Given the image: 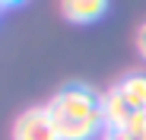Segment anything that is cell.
<instances>
[{
    "label": "cell",
    "mask_w": 146,
    "mask_h": 140,
    "mask_svg": "<svg viewBox=\"0 0 146 140\" xmlns=\"http://www.w3.org/2000/svg\"><path fill=\"white\" fill-rule=\"evenodd\" d=\"M143 115H146V111H143Z\"/></svg>",
    "instance_id": "obj_9"
},
{
    "label": "cell",
    "mask_w": 146,
    "mask_h": 140,
    "mask_svg": "<svg viewBox=\"0 0 146 140\" xmlns=\"http://www.w3.org/2000/svg\"><path fill=\"white\" fill-rule=\"evenodd\" d=\"M105 140H114V137H105Z\"/></svg>",
    "instance_id": "obj_7"
},
{
    "label": "cell",
    "mask_w": 146,
    "mask_h": 140,
    "mask_svg": "<svg viewBox=\"0 0 146 140\" xmlns=\"http://www.w3.org/2000/svg\"><path fill=\"white\" fill-rule=\"evenodd\" d=\"M0 10H3V3H0Z\"/></svg>",
    "instance_id": "obj_8"
},
{
    "label": "cell",
    "mask_w": 146,
    "mask_h": 140,
    "mask_svg": "<svg viewBox=\"0 0 146 140\" xmlns=\"http://www.w3.org/2000/svg\"><path fill=\"white\" fill-rule=\"evenodd\" d=\"M44 108L51 115L54 131H57L60 140H95L99 131H105L99 96L89 86H80V83L64 86L60 92L51 96V102Z\"/></svg>",
    "instance_id": "obj_1"
},
{
    "label": "cell",
    "mask_w": 146,
    "mask_h": 140,
    "mask_svg": "<svg viewBox=\"0 0 146 140\" xmlns=\"http://www.w3.org/2000/svg\"><path fill=\"white\" fill-rule=\"evenodd\" d=\"M13 140H60L57 131H54V121L51 115H48V108H29L22 111L16 124H13Z\"/></svg>",
    "instance_id": "obj_2"
},
{
    "label": "cell",
    "mask_w": 146,
    "mask_h": 140,
    "mask_svg": "<svg viewBox=\"0 0 146 140\" xmlns=\"http://www.w3.org/2000/svg\"><path fill=\"white\" fill-rule=\"evenodd\" d=\"M99 108H102V124H105L108 137L121 134V131L130 124V118H133V108H130L127 99L117 92V86H111L108 92L99 96Z\"/></svg>",
    "instance_id": "obj_3"
},
{
    "label": "cell",
    "mask_w": 146,
    "mask_h": 140,
    "mask_svg": "<svg viewBox=\"0 0 146 140\" xmlns=\"http://www.w3.org/2000/svg\"><path fill=\"white\" fill-rule=\"evenodd\" d=\"M137 51L146 57V22H143V26L137 29Z\"/></svg>",
    "instance_id": "obj_6"
},
{
    "label": "cell",
    "mask_w": 146,
    "mask_h": 140,
    "mask_svg": "<svg viewBox=\"0 0 146 140\" xmlns=\"http://www.w3.org/2000/svg\"><path fill=\"white\" fill-rule=\"evenodd\" d=\"M117 92L127 99L133 111H146V73H127L117 83Z\"/></svg>",
    "instance_id": "obj_5"
},
{
    "label": "cell",
    "mask_w": 146,
    "mask_h": 140,
    "mask_svg": "<svg viewBox=\"0 0 146 140\" xmlns=\"http://www.w3.org/2000/svg\"><path fill=\"white\" fill-rule=\"evenodd\" d=\"M60 13L70 22H92L108 13V3L105 0H67V3H60Z\"/></svg>",
    "instance_id": "obj_4"
}]
</instances>
